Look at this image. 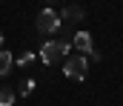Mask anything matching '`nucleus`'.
Wrapping results in <instances>:
<instances>
[{"mask_svg":"<svg viewBox=\"0 0 123 106\" xmlns=\"http://www.w3.org/2000/svg\"><path fill=\"white\" fill-rule=\"evenodd\" d=\"M69 49H72V43H69L66 37L49 40V43H43V49H40V60H43L46 66H55V63H60V60L69 57Z\"/></svg>","mask_w":123,"mask_h":106,"instance_id":"f257e3e1","label":"nucleus"},{"mask_svg":"<svg viewBox=\"0 0 123 106\" xmlns=\"http://www.w3.org/2000/svg\"><path fill=\"white\" fill-rule=\"evenodd\" d=\"M86 72H89V57L80 55V52H77V55H69V57L63 60V75L72 77V80H83Z\"/></svg>","mask_w":123,"mask_h":106,"instance_id":"f03ea898","label":"nucleus"},{"mask_svg":"<svg viewBox=\"0 0 123 106\" xmlns=\"http://www.w3.org/2000/svg\"><path fill=\"white\" fill-rule=\"evenodd\" d=\"M60 14L55 12V9H40L37 12V20H34V26H37V32L40 35H52V32H57L60 29Z\"/></svg>","mask_w":123,"mask_h":106,"instance_id":"7ed1b4c3","label":"nucleus"},{"mask_svg":"<svg viewBox=\"0 0 123 106\" xmlns=\"http://www.w3.org/2000/svg\"><path fill=\"white\" fill-rule=\"evenodd\" d=\"M72 43L77 46V52H80V55H86V57H92V60H100V52L94 49V43H92V35H89V32H74Z\"/></svg>","mask_w":123,"mask_h":106,"instance_id":"20e7f679","label":"nucleus"},{"mask_svg":"<svg viewBox=\"0 0 123 106\" xmlns=\"http://www.w3.org/2000/svg\"><path fill=\"white\" fill-rule=\"evenodd\" d=\"M57 14H60V20H72V23H74V20H83V9H80V6H66Z\"/></svg>","mask_w":123,"mask_h":106,"instance_id":"39448f33","label":"nucleus"},{"mask_svg":"<svg viewBox=\"0 0 123 106\" xmlns=\"http://www.w3.org/2000/svg\"><path fill=\"white\" fill-rule=\"evenodd\" d=\"M12 66H14V57H12L9 52L0 49V77H6V75L12 72Z\"/></svg>","mask_w":123,"mask_h":106,"instance_id":"423d86ee","label":"nucleus"},{"mask_svg":"<svg viewBox=\"0 0 123 106\" xmlns=\"http://www.w3.org/2000/svg\"><path fill=\"white\" fill-rule=\"evenodd\" d=\"M14 103V92L9 86H0V106H12Z\"/></svg>","mask_w":123,"mask_h":106,"instance_id":"0eeeda50","label":"nucleus"},{"mask_svg":"<svg viewBox=\"0 0 123 106\" xmlns=\"http://www.w3.org/2000/svg\"><path fill=\"white\" fill-rule=\"evenodd\" d=\"M31 92H34V80H31V77H26V80L20 83V95H31Z\"/></svg>","mask_w":123,"mask_h":106,"instance_id":"6e6552de","label":"nucleus"},{"mask_svg":"<svg viewBox=\"0 0 123 106\" xmlns=\"http://www.w3.org/2000/svg\"><path fill=\"white\" fill-rule=\"evenodd\" d=\"M31 60H34V55H31V52H23V55H20V57H17L14 63H17V66H29Z\"/></svg>","mask_w":123,"mask_h":106,"instance_id":"1a4fd4ad","label":"nucleus"},{"mask_svg":"<svg viewBox=\"0 0 123 106\" xmlns=\"http://www.w3.org/2000/svg\"><path fill=\"white\" fill-rule=\"evenodd\" d=\"M0 43H3V32H0Z\"/></svg>","mask_w":123,"mask_h":106,"instance_id":"9d476101","label":"nucleus"}]
</instances>
